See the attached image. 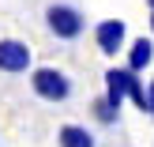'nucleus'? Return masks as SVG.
I'll use <instances>...</instances> for the list:
<instances>
[{"mask_svg":"<svg viewBox=\"0 0 154 147\" xmlns=\"http://www.w3.org/2000/svg\"><path fill=\"white\" fill-rule=\"evenodd\" d=\"M94 117L102 121V125H117V117H120V106H113L109 98L102 94V98L94 102Z\"/></svg>","mask_w":154,"mask_h":147,"instance_id":"obj_8","label":"nucleus"},{"mask_svg":"<svg viewBox=\"0 0 154 147\" xmlns=\"http://www.w3.org/2000/svg\"><path fill=\"white\" fill-rule=\"evenodd\" d=\"M30 87L38 98L45 102H68L72 98V79H68L60 68H34L30 72Z\"/></svg>","mask_w":154,"mask_h":147,"instance_id":"obj_3","label":"nucleus"},{"mask_svg":"<svg viewBox=\"0 0 154 147\" xmlns=\"http://www.w3.org/2000/svg\"><path fill=\"white\" fill-rule=\"evenodd\" d=\"M57 143L60 147H94V132L83 125H64L57 132Z\"/></svg>","mask_w":154,"mask_h":147,"instance_id":"obj_7","label":"nucleus"},{"mask_svg":"<svg viewBox=\"0 0 154 147\" xmlns=\"http://www.w3.org/2000/svg\"><path fill=\"white\" fill-rule=\"evenodd\" d=\"M45 27H49L60 42H75V38L83 34V27H87V19H83V11L72 8V4H49L45 8Z\"/></svg>","mask_w":154,"mask_h":147,"instance_id":"obj_2","label":"nucleus"},{"mask_svg":"<svg viewBox=\"0 0 154 147\" xmlns=\"http://www.w3.org/2000/svg\"><path fill=\"white\" fill-rule=\"evenodd\" d=\"M124 38H128L124 19H102L94 27V42H98V49H102L105 57H117L120 45H124Z\"/></svg>","mask_w":154,"mask_h":147,"instance_id":"obj_5","label":"nucleus"},{"mask_svg":"<svg viewBox=\"0 0 154 147\" xmlns=\"http://www.w3.org/2000/svg\"><path fill=\"white\" fill-rule=\"evenodd\" d=\"M147 8H150V30H154V0H147Z\"/></svg>","mask_w":154,"mask_h":147,"instance_id":"obj_10","label":"nucleus"},{"mask_svg":"<svg viewBox=\"0 0 154 147\" xmlns=\"http://www.w3.org/2000/svg\"><path fill=\"white\" fill-rule=\"evenodd\" d=\"M105 98L113 106H124V98H132L147 113V87H143L139 72H132V68H109L105 72Z\"/></svg>","mask_w":154,"mask_h":147,"instance_id":"obj_1","label":"nucleus"},{"mask_svg":"<svg viewBox=\"0 0 154 147\" xmlns=\"http://www.w3.org/2000/svg\"><path fill=\"white\" fill-rule=\"evenodd\" d=\"M150 60H154V42L150 38H135L132 49H128V68L143 72V68H150Z\"/></svg>","mask_w":154,"mask_h":147,"instance_id":"obj_6","label":"nucleus"},{"mask_svg":"<svg viewBox=\"0 0 154 147\" xmlns=\"http://www.w3.org/2000/svg\"><path fill=\"white\" fill-rule=\"evenodd\" d=\"M147 113H150V117H154V83H150V87H147Z\"/></svg>","mask_w":154,"mask_h":147,"instance_id":"obj_9","label":"nucleus"},{"mask_svg":"<svg viewBox=\"0 0 154 147\" xmlns=\"http://www.w3.org/2000/svg\"><path fill=\"white\" fill-rule=\"evenodd\" d=\"M30 68V45L19 38H0V72L19 75Z\"/></svg>","mask_w":154,"mask_h":147,"instance_id":"obj_4","label":"nucleus"}]
</instances>
